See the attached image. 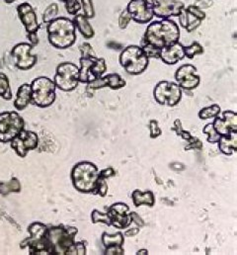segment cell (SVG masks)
Returning a JSON list of instances; mask_svg holds the SVG:
<instances>
[{
  "label": "cell",
  "instance_id": "484cf974",
  "mask_svg": "<svg viewBox=\"0 0 237 255\" xmlns=\"http://www.w3.org/2000/svg\"><path fill=\"white\" fill-rule=\"evenodd\" d=\"M132 201L135 207H139L141 205H146L148 207H153L155 203L154 195L151 191H141L134 190L132 192Z\"/></svg>",
  "mask_w": 237,
  "mask_h": 255
},
{
  "label": "cell",
  "instance_id": "d4e9b609",
  "mask_svg": "<svg viewBox=\"0 0 237 255\" xmlns=\"http://www.w3.org/2000/svg\"><path fill=\"white\" fill-rule=\"evenodd\" d=\"M73 22L76 26V28L79 30L80 34L85 38V39H91L94 37L95 32L91 24L89 23V19H87L83 14H77L73 18Z\"/></svg>",
  "mask_w": 237,
  "mask_h": 255
},
{
  "label": "cell",
  "instance_id": "7402d4cb",
  "mask_svg": "<svg viewBox=\"0 0 237 255\" xmlns=\"http://www.w3.org/2000/svg\"><path fill=\"white\" fill-rule=\"evenodd\" d=\"M185 47L179 42L160 50L159 59L166 64H175L185 58Z\"/></svg>",
  "mask_w": 237,
  "mask_h": 255
},
{
  "label": "cell",
  "instance_id": "8fae6325",
  "mask_svg": "<svg viewBox=\"0 0 237 255\" xmlns=\"http://www.w3.org/2000/svg\"><path fill=\"white\" fill-rule=\"evenodd\" d=\"M17 13L18 16L22 22V24L25 27V30L27 32L28 40L31 42L33 46H36L39 44V36L38 32L41 28V25L38 22L37 14L33 6L27 2L20 4L17 7Z\"/></svg>",
  "mask_w": 237,
  "mask_h": 255
},
{
  "label": "cell",
  "instance_id": "5b68a950",
  "mask_svg": "<svg viewBox=\"0 0 237 255\" xmlns=\"http://www.w3.org/2000/svg\"><path fill=\"white\" fill-rule=\"evenodd\" d=\"M31 85L32 103L40 108H47L57 99V86L54 80L46 76L35 78Z\"/></svg>",
  "mask_w": 237,
  "mask_h": 255
},
{
  "label": "cell",
  "instance_id": "74e56055",
  "mask_svg": "<svg viewBox=\"0 0 237 255\" xmlns=\"http://www.w3.org/2000/svg\"><path fill=\"white\" fill-rule=\"evenodd\" d=\"M149 130H150V137H152V138H155V137L159 136L162 133L160 128L158 126V123L155 120L150 121Z\"/></svg>",
  "mask_w": 237,
  "mask_h": 255
},
{
  "label": "cell",
  "instance_id": "4fadbf2b",
  "mask_svg": "<svg viewBox=\"0 0 237 255\" xmlns=\"http://www.w3.org/2000/svg\"><path fill=\"white\" fill-rule=\"evenodd\" d=\"M146 2L153 15L160 19L178 17L185 8V4L178 0H146Z\"/></svg>",
  "mask_w": 237,
  "mask_h": 255
},
{
  "label": "cell",
  "instance_id": "9a60e30c",
  "mask_svg": "<svg viewBox=\"0 0 237 255\" xmlns=\"http://www.w3.org/2000/svg\"><path fill=\"white\" fill-rule=\"evenodd\" d=\"M33 47L32 44L28 43H20L13 47L11 55L15 61V65L20 70H29L37 64V56L31 53Z\"/></svg>",
  "mask_w": 237,
  "mask_h": 255
},
{
  "label": "cell",
  "instance_id": "7c38bea8",
  "mask_svg": "<svg viewBox=\"0 0 237 255\" xmlns=\"http://www.w3.org/2000/svg\"><path fill=\"white\" fill-rule=\"evenodd\" d=\"M154 99L157 103L167 106H175L182 98V89L172 81H160L153 90Z\"/></svg>",
  "mask_w": 237,
  "mask_h": 255
},
{
  "label": "cell",
  "instance_id": "836d02e7",
  "mask_svg": "<svg viewBox=\"0 0 237 255\" xmlns=\"http://www.w3.org/2000/svg\"><path fill=\"white\" fill-rule=\"evenodd\" d=\"M81 9L83 10V15L87 18H93L95 16V9L92 0H80Z\"/></svg>",
  "mask_w": 237,
  "mask_h": 255
},
{
  "label": "cell",
  "instance_id": "30bf717a",
  "mask_svg": "<svg viewBox=\"0 0 237 255\" xmlns=\"http://www.w3.org/2000/svg\"><path fill=\"white\" fill-rule=\"evenodd\" d=\"M48 227L40 222L31 224L28 228L30 237L21 244V248L29 249L32 255H46V234Z\"/></svg>",
  "mask_w": 237,
  "mask_h": 255
},
{
  "label": "cell",
  "instance_id": "d6986e66",
  "mask_svg": "<svg viewBox=\"0 0 237 255\" xmlns=\"http://www.w3.org/2000/svg\"><path fill=\"white\" fill-rule=\"evenodd\" d=\"M125 10L130 16V19L138 24H147L154 16L146 0H130Z\"/></svg>",
  "mask_w": 237,
  "mask_h": 255
},
{
  "label": "cell",
  "instance_id": "f546056e",
  "mask_svg": "<svg viewBox=\"0 0 237 255\" xmlns=\"http://www.w3.org/2000/svg\"><path fill=\"white\" fill-rule=\"evenodd\" d=\"M222 110L221 107L218 104H214L210 107H206L203 108L200 112H199V117L201 120H207V119H211V118H216L217 116H219L221 114Z\"/></svg>",
  "mask_w": 237,
  "mask_h": 255
},
{
  "label": "cell",
  "instance_id": "d590c367",
  "mask_svg": "<svg viewBox=\"0 0 237 255\" xmlns=\"http://www.w3.org/2000/svg\"><path fill=\"white\" fill-rule=\"evenodd\" d=\"M64 6H65L67 13L72 16L77 15L79 13V11L81 10L80 0H70L68 2H65Z\"/></svg>",
  "mask_w": 237,
  "mask_h": 255
},
{
  "label": "cell",
  "instance_id": "4dcf8cb0",
  "mask_svg": "<svg viewBox=\"0 0 237 255\" xmlns=\"http://www.w3.org/2000/svg\"><path fill=\"white\" fill-rule=\"evenodd\" d=\"M185 57L188 59H194L196 56H200L202 54H204V48L201 44H199L198 42H194L191 46L189 47H185Z\"/></svg>",
  "mask_w": 237,
  "mask_h": 255
},
{
  "label": "cell",
  "instance_id": "e575fe53",
  "mask_svg": "<svg viewBox=\"0 0 237 255\" xmlns=\"http://www.w3.org/2000/svg\"><path fill=\"white\" fill-rule=\"evenodd\" d=\"M91 218H92V222L94 224H96V223H104L107 226H111L110 219H109V216H108L107 213H101V212H99L97 210H94L92 212Z\"/></svg>",
  "mask_w": 237,
  "mask_h": 255
},
{
  "label": "cell",
  "instance_id": "83f0119b",
  "mask_svg": "<svg viewBox=\"0 0 237 255\" xmlns=\"http://www.w3.org/2000/svg\"><path fill=\"white\" fill-rule=\"evenodd\" d=\"M0 97L5 100H10L12 98V91L10 88V83L7 75L0 71Z\"/></svg>",
  "mask_w": 237,
  "mask_h": 255
},
{
  "label": "cell",
  "instance_id": "52a82bcc",
  "mask_svg": "<svg viewBox=\"0 0 237 255\" xmlns=\"http://www.w3.org/2000/svg\"><path fill=\"white\" fill-rule=\"evenodd\" d=\"M79 68V82L89 84L103 76L107 70L104 59L97 58L96 55H81Z\"/></svg>",
  "mask_w": 237,
  "mask_h": 255
},
{
  "label": "cell",
  "instance_id": "3957f363",
  "mask_svg": "<svg viewBox=\"0 0 237 255\" xmlns=\"http://www.w3.org/2000/svg\"><path fill=\"white\" fill-rule=\"evenodd\" d=\"M75 29L76 26L73 20L61 16L57 17L47 24L48 40L56 49H68L76 41Z\"/></svg>",
  "mask_w": 237,
  "mask_h": 255
},
{
  "label": "cell",
  "instance_id": "7a4b0ae2",
  "mask_svg": "<svg viewBox=\"0 0 237 255\" xmlns=\"http://www.w3.org/2000/svg\"><path fill=\"white\" fill-rule=\"evenodd\" d=\"M78 230L74 227L58 226L48 228L46 234V255H85L84 243H75Z\"/></svg>",
  "mask_w": 237,
  "mask_h": 255
},
{
  "label": "cell",
  "instance_id": "1f68e13d",
  "mask_svg": "<svg viewBox=\"0 0 237 255\" xmlns=\"http://www.w3.org/2000/svg\"><path fill=\"white\" fill-rule=\"evenodd\" d=\"M59 14V5L56 3H52L50 4L47 9L44 12L43 15V21L44 23H50L51 21H53L54 19H56L58 17Z\"/></svg>",
  "mask_w": 237,
  "mask_h": 255
},
{
  "label": "cell",
  "instance_id": "ba28073f",
  "mask_svg": "<svg viewBox=\"0 0 237 255\" xmlns=\"http://www.w3.org/2000/svg\"><path fill=\"white\" fill-rule=\"evenodd\" d=\"M25 128L24 119L14 111L0 113V141L10 142Z\"/></svg>",
  "mask_w": 237,
  "mask_h": 255
},
{
  "label": "cell",
  "instance_id": "5bb4252c",
  "mask_svg": "<svg viewBox=\"0 0 237 255\" xmlns=\"http://www.w3.org/2000/svg\"><path fill=\"white\" fill-rule=\"evenodd\" d=\"M11 147L20 157H25L30 150H34L39 145V136L35 131L23 129L11 141Z\"/></svg>",
  "mask_w": 237,
  "mask_h": 255
},
{
  "label": "cell",
  "instance_id": "e0dca14e",
  "mask_svg": "<svg viewBox=\"0 0 237 255\" xmlns=\"http://www.w3.org/2000/svg\"><path fill=\"white\" fill-rule=\"evenodd\" d=\"M197 68L192 64H184L180 66L175 73V79L181 89L194 90L200 84V76Z\"/></svg>",
  "mask_w": 237,
  "mask_h": 255
},
{
  "label": "cell",
  "instance_id": "2e32d148",
  "mask_svg": "<svg viewBox=\"0 0 237 255\" xmlns=\"http://www.w3.org/2000/svg\"><path fill=\"white\" fill-rule=\"evenodd\" d=\"M178 17L181 26L190 33L200 27L202 21L206 19L207 15L196 5H190L185 7Z\"/></svg>",
  "mask_w": 237,
  "mask_h": 255
},
{
  "label": "cell",
  "instance_id": "60d3db41",
  "mask_svg": "<svg viewBox=\"0 0 237 255\" xmlns=\"http://www.w3.org/2000/svg\"><path fill=\"white\" fill-rule=\"evenodd\" d=\"M115 174H116V172H115L114 168H112V167H108V168L102 170L101 172H99V176L104 178V179H108L110 177H113V176H115Z\"/></svg>",
  "mask_w": 237,
  "mask_h": 255
},
{
  "label": "cell",
  "instance_id": "6da1fadb",
  "mask_svg": "<svg viewBox=\"0 0 237 255\" xmlns=\"http://www.w3.org/2000/svg\"><path fill=\"white\" fill-rule=\"evenodd\" d=\"M180 29L169 19L149 24L141 41V49L148 58L159 59L160 50L179 42Z\"/></svg>",
  "mask_w": 237,
  "mask_h": 255
},
{
  "label": "cell",
  "instance_id": "ac0fdd59",
  "mask_svg": "<svg viewBox=\"0 0 237 255\" xmlns=\"http://www.w3.org/2000/svg\"><path fill=\"white\" fill-rule=\"evenodd\" d=\"M111 226L118 230L126 229L132 222L129 208L124 203H115L108 210Z\"/></svg>",
  "mask_w": 237,
  "mask_h": 255
},
{
  "label": "cell",
  "instance_id": "f6af8a7d",
  "mask_svg": "<svg viewBox=\"0 0 237 255\" xmlns=\"http://www.w3.org/2000/svg\"><path fill=\"white\" fill-rule=\"evenodd\" d=\"M59 1H61V2L65 3V2H68V1H70V0H59Z\"/></svg>",
  "mask_w": 237,
  "mask_h": 255
},
{
  "label": "cell",
  "instance_id": "cb8c5ba5",
  "mask_svg": "<svg viewBox=\"0 0 237 255\" xmlns=\"http://www.w3.org/2000/svg\"><path fill=\"white\" fill-rule=\"evenodd\" d=\"M219 147L226 155H232L237 150V131L229 135H222L218 141Z\"/></svg>",
  "mask_w": 237,
  "mask_h": 255
},
{
  "label": "cell",
  "instance_id": "8992f818",
  "mask_svg": "<svg viewBox=\"0 0 237 255\" xmlns=\"http://www.w3.org/2000/svg\"><path fill=\"white\" fill-rule=\"evenodd\" d=\"M119 64L131 75L142 73L148 66L149 58L139 46H128L119 55Z\"/></svg>",
  "mask_w": 237,
  "mask_h": 255
},
{
  "label": "cell",
  "instance_id": "603a6c76",
  "mask_svg": "<svg viewBox=\"0 0 237 255\" xmlns=\"http://www.w3.org/2000/svg\"><path fill=\"white\" fill-rule=\"evenodd\" d=\"M32 103V90L31 85L28 83L22 84L17 91L16 99L14 101V107L17 111H23Z\"/></svg>",
  "mask_w": 237,
  "mask_h": 255
},
{
  "label": "cell",
  "instance_id": "277c9868",
  "mask_svg": "<svg viewBox=\"0 0 237 255\" xmlns=\"http://www.w3.org/2000/svg\"><path fill=\"white\" fill-rule=\"evenodd\" d=\"M70 177L77 191L93 193L99 179V170L94 163L82 161L73 166Z\"/></svg>",
  "mask_w": 237,
  "mask_h": 255
},
{
  "label": "cell",
  "instance_id": "ab89813d",
  "mask_svg": "<svg viewBox=\"0 0 237 255\" xmlns=\"http://www.w3.org/2000/svg\"><path fill=\"white\" fill-rule=\"evenodd\" d=\"M124 254L123 250L121 247H112V248H107L104 252V255H122Z\"/></svg>",
  "mask_w": 237,
  "mask_h": 255
},
{
  "label": "cell",
  "instance_id": "f35d334b",
  "mask_svg": "<svg viewBox=\"0 0 237 255\" xmlns=\"http://www.w3.org/2000/svg\"><path fill=\"white\" fill-rule=\"evenodd\" d=\"M130 20H131V19H130V16L128 15V13L126 12V10H124V11L120 14V16H119V18H118V25H119V27H120L121 29H124V28L128 25V23H129Z\"/></svg>",
  "mask_w": 237,
  "mask_h": 255
},
{
  "label": "cell",
  "instance_id": "b9f144b4",
  "mask_svg": "<svg viewBox=\"0 0 237 255\" xmlns=\"http://www.w3.org/2000/svg\"><path fill=\"white\" fill-rule=\"evenodd\" d=\"M130 215H131V220L134 221L137 226H139V227L143 226V221L141 220V218L136 213H130Z\"/></svg>",
  "mask_w": 237,
  "mask_h": 255
},
{
  "label": "cell",
  "instance_id": "f1b7e54d",
  "mask_svg": "<svg viewBox=\"0 0 237 255\" xmlns=\"http://www.w3.org/2000/svg\"><path fill=\"white\" fill-rule=\"evenodd\" d=\"M21 184L17 178H12L8 182L0 183V195H7L12 192H20Z\"/></svg>",
  "mask_w": 237,
  "mask_h": 255
},
{
  "label": "cell",
  "instance_id": "7bdbcfd3",
  "mask_svg": "<svg viewBox=\"0 0 237 255\" xmlns=\"http://www.w3.org/2000/svg\"><path fill=\"white\" fill-rule=\"evenodd\" d=\"M136 255H148V252H147L146 250H144V251H139V252H137V254H136Z\"/></svg>",
  "mask_w": 237,
  "mask_h": 255
},
{
  "label": "cell",
  "instance_id": "44dd1931",
  "mask_svg": "<svg viewBox=\"0 0 237 255\" xmlns=\"http://www.w3.org/2000/svg\"><path fill=\"white\" fill-rule=\"evenodd\" d=\"M125 84H126L125 80L120 75H118V73H111L104 77L102 76L99 79L89 83L88 88L92 90H97V89L108 86L114 90H117L124 87Z\"/></svg>",
  "mask_w": 237,
  "mask_h": 255
},
{
  "label": "cell",
  "instance_id": "d6a6232c",
  "mask_svg": "<svg viewBox=\"0 0 237 255\" xmlns=\"http://www.w3.org/2000/svg\"><path fill=\"white\" fill-rule=\"evenodd\" d=\"M203 132L208 134V141L210 143H217L221 138V135L217 132L213 124H208L207 126H205L203 128Z\"/></svg>",
  "mask_w": 237,
  "mask_h": 255
},
{
  "label": "cell",
  "instance_id": "ee69618b",
  "mask_svg": "<svg viewBox=\"0 0 237 255\" xmlns=\"http://www.w3.org/2000/svg\"><path fill=\"white\" fill-rule=\"evenodd\" d=\"M15 1H18V0H4V2H5V3H8V4H11V3L15 2Z\"/></svg>",
  "mask_w": 237,
  "mask_h": 255
},
{
  "label": "cell",
  "instance_id": "ffe728a7",
  "mask_svg": "<svg viewBox=\"0 0 237 255\" xmlns=\"http://www.w3.org/2000/svg\"><path fill=\"white\" fill-rule=\"evenodd\" d=\"M212 124L221 136L229 135L237 131V114L234 111H225L222 116H217Z\"/></svg>",
  "mask_w": 237,
  "mask_h": 255
},
{
  "label": "cell",
  "instance_id": "4316f807",
  "mask_svg": "<svg viewBox=\"0 0 237 255\" xmlns=\"http://www.w3.org/2000/svg\"><path fill=\"white\" fill-rule=\"evenodd\" d=\"M102 243L105 249L112 247H122L124 239L121 233H116L115 235H109L107 233H104L102 236Z\"/></svg>",
  "mask_w": 237,
  "mask_h": 255
},
{
  "label": "cell",
  "instance_id": "8d00e7d4",
  "mask_svg": "<svg viewBox=\"0 0 237 255\" xmlns=\"http://www.w3.org/2000/svg\"><path fill=\"white\" fill-rule=\"evenodd\" d=\"M107 179H104L102 177L99 176V179H98V182H97V185H96V188L93 192V194L95 195H99L101 197H105L107 192H108V185H107V182H106Z\"/></svg>",
  "mask_w": 237,
  "mask_h": 255
},
{
  "label": "cell",
  "instance_id": "9c48e42d",
  "mask_svg": "<svg viewBox=\"0 0 237 255\" xmlns=\"http://www.w3.org/2000/svg\"><path fill=\"white\" fill-rule=\"evenodd\" d=\"M54 82L62 91H72L79 84V67L73 63H61L57 67Z\"/></svg>",
  "mask_w": 237,
  "mask_h": 255
}]
</instances>
